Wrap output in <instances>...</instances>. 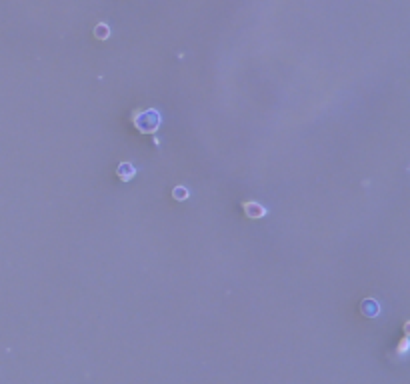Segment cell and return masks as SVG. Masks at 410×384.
I'll use <instances>...</instances> for the list:
<instances>
[{
    "instance_id": "obj_1",
    "label": "cell",
    "mask_w": 410,
    "mask_h": 384,
    "mask_svg": "<svg viewBox=\"0 0 410 384\" xmlns=\"http://www.w3.org/2000/svg\"><path fill=\"white\" fill-rule=\"evenodd\" d=\"M134 124L141 132H154L156 128L160 127V115L156 110H144L134 118Z\"/></svg>"
},
{
    "instance_id": "obj_2",
    "label": "cell",
    "mask_w": 410,
    "mask_h": 384,
    "mask_svg": "<svg viewBox=\"0 0 410 384\" xmlns=\"http://www.w3.org/2000/svg\"><path fill=\"white\" fill-rule=\"evenodd\" d=\"M243 208H244V215L248 218H262V217H267V208L264 206L260 205V203H255V200H246V203H243Z\"/></svg>"
},
{
    "instance_id": "obj_3",
    "label": "cell",
    "mask_w": 410,
    "mask_h": 384,
    "mask_svg": "<svg viewBox=\"0 0 410 384\" xmlns=\"http://www.w3.org/2000/svg\"><path fill=\"white\" fill-rule=\"evenodd\" d=\"M116 174H118V179L122 180V182H129L136 177V168L134 165H130V162H122V165H118L116 168Z\"/></svg>"
},
{
    "instance_id": "obj_4",
    "label": "cell",
    "mask_w": 410,
    "mask_h": 384,
    "mask_svg": "<svg viewBox=\"0 0 410 384\" xmlns=\"http://www.w3.org/2000/svg\"><path fill=\"white\" fill-rule=\"evenodd\" d=\"M362 312H364L366 316H376V314L380 312V308H378V305H376L374 300L369 298V300H364V302H362Z\"/></svg>"
},
{
    "instance_id": "obj_5",
    "label": "cell",
    "mask_w": 410,
    "mask_h": 384,
    "mask_svg": "<svg viewBox=\"0 0 410 384\" xmlns=\"http://www.w3.org/2000/svg\"><path fill=\"white\" fill-rule=\"evenodd\" d=\"M94 37L98 40H106L108 37H110V26L104 25V23H101V25L94 26Z\"/></svg>"
},
{
    "instance_id": "obj_6",
    "label": "cell",
    "mask_w": 410,
    "mask_h": 384,
    "mask_svg": "<svg viewBox=\"0 0 410 384\" xmlns=\"http://www.w3.org/2000/svg\"><path fill=\"white\" fill-rule=\"evenodd\" d=\"M191 196V192L186 186H174V191H172V198L174 200H186Z\"/></svg>"
}]
</instances>
